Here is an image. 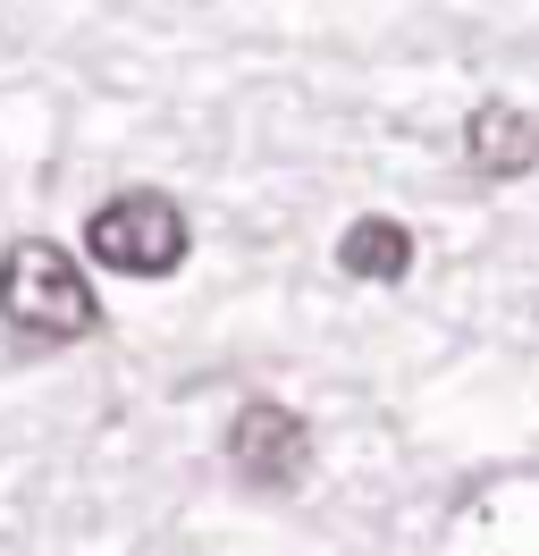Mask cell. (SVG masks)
I'll use <instances>...</instances> for the list:
<instances>
[{
	"label": "cell",
	"instance_id": "7a4b0ae2",
	"mask_svg": "<svg viewBox=\"0 0 539 556\" xmlns=\"http://www.w3.org/2000/svg\"><path fill=\"white\" fill-rule=\"evenodd\" d=\"M195 253V219L168 186H118L85 211V262L118 278H177Z\"/></svg>",
	"mask_w": 539,
	"mask_h": 556
},
{
	"label": "cell",
	"instance_id": "3957f363",
	"mask_svg": "<svg viewBox=\"0 0 539 556\" xmlns=\"http://www.w3.org/2000/svg\"><path fill=\"white\" fill-rule=\"evenodd\" d=\"M220 455H228V472L253 489V497H287V489H303V472H312V421H303L296 405H278V396H245L228 414Z\"/></svg>",
	"mask_w": 539,
	"mask_h": 556
},
{
	"label": "cell",
	"instance_id": "6da1fadb",
	"mask_svg": "<svg viewBox=\"0 0 539 556\" xmlns=\"http://www.w3.org/2000/svg\"><path fill=\"white\" fill-rule=\"evenodd\" d=\"M0 329L17 346H85L101 329L93 270L60 237H17L0 244Z\"/></svg>",
	"mask_w": 539,
	"mask_h": 556
},
{
	"label": "cell",
	"instance_id": "277c9868",
	"mask_svg": "<svg viewBox=\"0 0 539 556\" xmlns=\"http://www.w3.org/2000/svg\"><path fill=\"white\" fill-rule=\"evenodd\" d=\"M464 169L480 186H514L539 169V118L523 102H472L464 118Z\"/></svg>",
	"mask_w": 539,
	"mask_h": 556
},
{
	"label": "cell",
	"instance_id": "5b68a950",
	"mask_svg": "<svg viewBox=\"0 0 539 556\" xmlns=\"http://www.w3.org/2000/svg\"><path fill=\"white\" fill-rule=\"evenodd\" d=\"M337 270L363 278V287H404V270H413V228L388 219V211L346 219V237H337Z\"/></svg>",
	"mask_w": 539,
	"mask_h": 556
}]
</instances>
